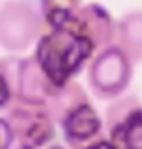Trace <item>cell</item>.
<instances>
[{"label":"cell","instance_id":"3","mask_svg":"<svg viewBox=\"0 0 142 149\" xmlns=\"http://www.w3.org/2000/svg\"><path fill=\"white\" fill-rule=\"evenodd\" d=\"M135 64L117 46L104 47L93 55L87 64V87L99 100L111 102L126 95L133 82Z\"/></svg>","mask_w":142,"mask_h":149},{"label":"cell","instance_id":"5","mask_svg":"<svg viewBox=\"0 0 142 149\" xmlns=\"http://www.w3.org/2000/svg\"><path fill=\"white\" fill-rule=\"evenodd\" d=\"M104 136L117 149H142V102L126 93L104 111Z\"/></svg>","mask_w":142,"mask_h":149},{"label":"cell","instance_id":"11","mask_svg":"<svg viewBox=\"0 0 142 149\" xmlns=\"http://www.w3.org/2000/svg\"><path fill=\"white\" fill-rule=\"evenodd\" d=\"M17 68L18 56H0V111H7L17 104Z\"/></svg>","mask_w":142,"mask_h":149},{"label":"cell","instance_id":"4","mask_svg":"<svg viewBox=\"0 0 142 149\" xmlns=\"http://www.w3.org/2000/svg\"><path fill=\"white\" fill-rule=\"evenodd\" d=\"M46 24L38 6L31 0H4L0 4V47L11 55L33 47Z\"/></svg>","mask_w":142,"mask_h":149},{"label":"cell","instance_id":"12","mask_svg":"<svg viewBox=\"0 0 142 149\" xmlns=\"http://www.w3.org/2000/svg\"><path fill=\"white\" fill-rule=\"evenodd\" d=\"M15 135L6 115H0V149H13Z\"/></svg>","mask_w":142,"mask_h":149},{"label":"cell","instance_id":"1","mask_svg":"<svg viewBox=\"0 0 142 149\" xmlns=\"http://www.w3.org/2000/svg\"><path fill=\"white\" fill-rule=\"evenodd\" d=\"M46 109L60 129L66 147L84 149L104 136V118L77 80L58 87Z\"/></svg>","mask_w":142,"mask_h":149},{"label":"cell","instance_id":"10","mask_svg":"<svg viewBox=\"0 0 142 149\" xmlns=\"http://www.w3.org/2000/svg\"><path fill=\"white\" fill-rule=\"evenodd\" d=\"M84 0H38V9L46 29L68 27Z\"/></svg>","mask_w":142,"mask_h":149},{"label":"cell","instance_id":"6","mask_svg":"<svg viewBox=\"0 0 142 149\" xmlns=\"http://www.w3.org/2000/svg\"><path fill=\"white\" fill-rule=\"evenodd\" d=\"M6 118L13 129L15 146L22 149H46L55 144L57 124L46 107L17 102L6 111Z\"/></svg>","mask_w":142,"mask_h":149},{"label":"cell","instance_id":"7","mask_svg":"<svg viewBox=\"0 0 142 149\" xmlns=\"http://www.w3.org/2000/svg\"><path fill=\"white\" fill-rule=\"evenodd\" d=\"M71 29H75L82 38H86L91 47L100 51L104 47L115 44V29H117V20L113 18L106 7L99 2H87L82 4L78 13L69 24Z\"/></svg>","mask_w":142,"mask_h":149},{"label":"cell","instance_id":"13","mask_svg":"<svg viewBox=\"0 0 142 149\" xmlns=\"http://www.w3.org/2000/svg\"><path fill=\"white\" fill-rule=\"evenodd\" d=\"M84 149H117V147H115L113 144H111L106 136H102V138H99V140H95L93 144L86 146Z\"/></svg>","mask_w":142,"mask_h":149},{"label":"cell","instance_id":"2","mask_svg":"<svg viewBox=\"0 0 142 149\" xmlns=\"http://www.w3.org/2000/svg\"><path fill=\"white\" fill-rule=\"evenodd\" d=\"M95 49L86 38L68 27L46 29L35 44L33 58L46 78L62 87L77 78V74L91 62Z\"/></svg>","mask_w":142,"mask_h":149},{"label":"cell","instance_id":"9","mask_svg":"<svg viewBox=\"0 0 142 149\" xmlns=\"http://www.w3.org/2000/svg\"><path fill=\"white\" fill-rule=\"evenodd\" d=\"M115 44L135 65L142 64V9L126 11L117 18Z\"/></svg>","mask_w":142,"mask_h":149},{"label":"cell","instance_id":"14","mask_svg":"<svg viewBox=\"0 0 142 149\" xmlns=\"http://www.w3.org/2000/svg\"><path fill=\"white\" fill-rule=\"evenodd\" d=\"M46 149H69V147H66V146H62V144H53V146H49V147H46Z\"/></svg>","mask_w":142,"mask_h":149},{"label":"cell","instance_id":"8","mask_svg":"<svg viewBox=\"0 0 142 149\" xmlns=\"http://www.w3.org/2000/svg\"><path fill=\"white\" fill-rule=\"evenodd\" d=\"M57 86H53L46 78V74L36 65L33 55L18 56V68H17V102L27 104V106H42L46 104L57 91Z\"/></svg>","mask_w":142,"mask_h":149}]
</instances>
